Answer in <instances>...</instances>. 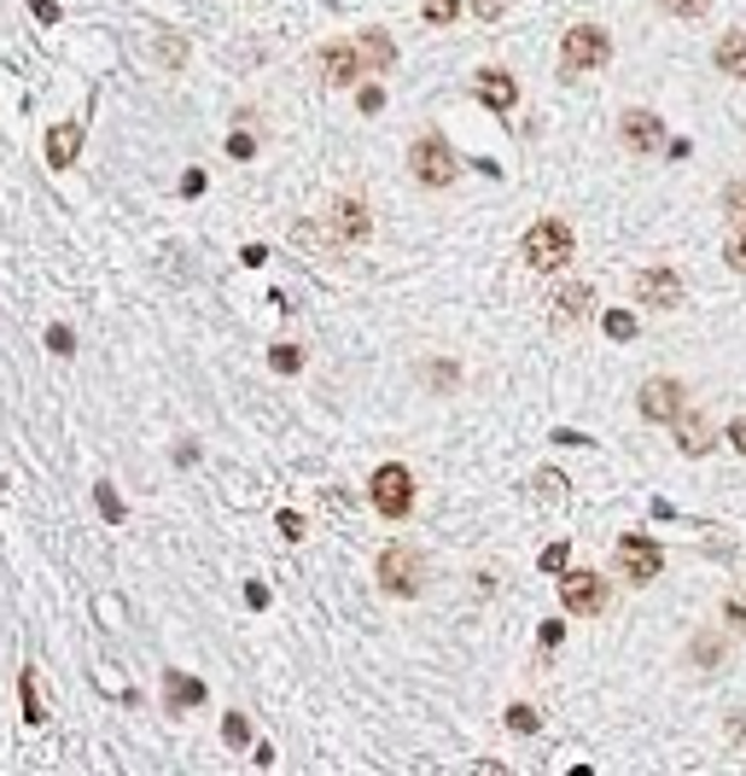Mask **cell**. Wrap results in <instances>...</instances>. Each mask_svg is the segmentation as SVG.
I'll return each mask as SVG.
<instances>
[{"mask_svg":"<svg viewBox=\"0 0 746 776\" xmlns=\"http://www.w3.org/2000/svg\"><path fill=\"white\" fill-rule=\"evenodd\" d=\"M571 251H578V240H571V228L560 223V216H542V223L525 228V263H531L537 275H554V268H566Z\"/></svg>","mask_w":746,"mask_h":776,"instance_id":"6da1fadb","label":"cell"},{"mask_svg":"<svg viewBox=\"0 0 746 776\" xmlns=\"http://www.w3.org/2000/svg\"><path fill=\"white\" fill-rule=\"evenodd\" d=\"M613 59V36L601 24H571L560 36V76H583V71H601Z\"/></svg>","mask_w":746,"mask_h":776,"instance_id":"7a4b0ae2","label":"cell"},{"mask_svg":"<svg viewBox=\"0 0 746 776\" xmlns=\"http://www.w3.org/2000/svg\"><path fill=\"white\" fill-rule=\"evenodd\" d=\"M368 502H373V514H380V520H409V509H414V474H409L402 462L373 467Z\"/></svg>","mask_w":746,"mask_h":776,"instance_id":"3957f363","label":"cell"},{"mask_svg":"<svg viewBox=\"0 0 746 776\" xmlns=\"http://www.w3.org/2000/svg\"><path fill=\"white\" fill-rule=\"evenodd\" d=\"M373 572H380V589L397 601H414L420 589H426V561H420V549H409V544H392Z\"/></svg>","mask_w":746,"mask_h":776,"instance_id":"277c9868","label":"cell"},{"mask_svg":"<svg viewBox=\"0 0 746 776\" xmlns=\"http://www.w3.org/2000/svg\"><path fill=\"white\" fill-rule=\"evenodd\" d=\"M409 170H414V181H420V188L444 193V188H455V176H461V158L449 152V141H444V134H420V141H414V152H409Z\"/></svg>","mask_w":746,"mask_h":776,"instance_id":"5b68a950","label":"cell"},{"mask_svg":"<svg viewBox=\"0 0 746 776\" xmlns=\"http://www.w3.org/2000/svg\"><path fill=\"white\" fill-rule=\"evenodd\" d=\"M613 561H618V572L630 584H653L659 566H665V549H659L653 537H641V532H624L618 549H613Z\"/></svg>","mask_w":746,"mask_h":776,"instance_id":"8992f818","label":"cell"},{"mask_svg":"<svg viewBox=\"0 0 746 776\" xmlns=\"http://www.w3.org/2000/svg\"><path fill=\"white\" fill-rule=\"evenodd\" d=\"M368 234H373V211H368V199H362V193H338V199H333V211H327V240L356 246V240H368Z\"/></svg>","mask_w":746,"mask_h":776,"instance_id":"52a82bcc","label":"cell"},{"mask_svg":"<svg viewBox=\"0 0 746 776\" xmlns=\"http://www.w3.org/2000/svg\"><path fill=\"white\" fill-rule=\"evenodd\" d=\"M636 409L648 415L653 427H671V420L688 409V397H683V380H671V374L648 380V385H641V397H636Z\"/></svg>","mask_w":746,"mask_h":776,"instance_id":"ba28073f","label":"cell"},{"mask_svg":"<svg viewBox=\"0 0 746 776\" xmlns=\"http://www.w3.org/2000/svg\"><path fill=\"white\" fill-rule=\"evenodd\" d=\"M560 607H566V613H601L606 578H595V572H566V578H560Z\"/></svg>","mask_w":746,"mask_h":776,"instance_id":"9c48e42d","label":"cell"},{"mask_svg":"<svg viewBox=\"0 0 746 776\" xmlns=\"http://www.w3.org/2000/svg\"><path fill=\"white\" fill-rule=\"evenodd\" d=\"M472 94H479L490 111H502V117L519 106V82H514V71H502V64H484V71L472 76Z\"/></svg>","mask_w":746,"mask_h":776,"instance_id":"30bf717a","label":"cell"},{"mask_svg":"<svg viewBox=\"0 0 746 776\" xmlns=\"http://www.w3.org/2000/svg\"><path fill=\"white\" fill-rule=\"evenodd\" d=\"M362 64H368L362 59V41H356V47L350 41H333L327 53H321V82H327V88H350V82L362 76Z\"/></svg>","mask_w":746,"mask_h":776,"instance_id":"8fae6325","label":"cell"},{"mask_svg":"<svg viewBox=\"0 0 746 776\" xmlns=\"http://www.w3.org/2000/svg\"><path fill=\"white\" fill-rule=\"evenodd\" d=\"M636 298L653 303V310H676V303H683V275H676V268H641Z\"/></svg>","mask_w":746,"mask_h":776,"instance_id":"7c38bea8","label":"cell"},{"mask_svg":"<svg viewBox=\"0 0 746 776\" xmlns=\"http://www.w3.org/2000/svg\"><path fill=\"white\" fill-rule=\"evenodd\" d=\"M589 310H595V286L571 280V286H560V293H554V303H549V322H554L560 333H566V327H578Z\"/></svg>","mask_w":746,"mask_h":776,"instance_id":"4fadbf2b","label":"cell"},{"mask_svg":"<svg viewBox=\"0 0 746 776\" xmlns=\"http://www.w3.org/2000/svg\"><path fill=\"white\" fill-rule=\"evenodd\" d=\"M618 134H624V146H630V152H671V141H665V123H659L653 111H624Z\"/></svg>","mask_w":746,"mask_h":776,"instance_id":"5bb4252c","label":"cell"},{"mask_svg":"<svg viewBox=\"0 0 746 776\" xmlns=\"http://www.w3.org/2000/svg\"><path fill=\"white\" fill-rule=\"evenodd\" d=\"M671 432H676V450H683V455H706L711 444H718V427H711L700 409H683L671 420Z\"/></svg>","mask_w":746,"mask_h":776,"instance_id":"9a60e30c","label":"cell"},{"mask_svg":"<svg viewBox=\"0 0 746 776\" xmlns=\"http://www.w3.org/2000/svg\"><path fill=\"white\" fill-rule=\"evenodd\" d=\"M164 706H169V713H193V706H205V683L186 678V671H164Z\"/></svg>","mask_w":746,"mask_h":776,"instance_id":"2e32d148","label":"cell"},{"mask_svg":"<svg viewBox=\"0 0 746 776\" xmlns=\"http://www.w3.org/2000/svg\"><path fill=\"white\" fill-rule=\"evenodd\" d=\"M76 152H82V123H53L47 129V164H53V170H71Z\"/></svg>","mask_w":746,"mask_h":776,"instance_id":"e0dca14e","label":"cell"},{"mask_svg":"<svg viewBox=\"0 0 746 776\" xmlns=\"http://www.w3.org/2000/svg\"><path fill=\"white\" fill-rule=\"evenodd\" d=\"M711 59H718V71H723V76L746 82V29H723L718 47H711Z\"/></svg>","mask_w":746,"mask_h":776,"instance_id":"ac0fdd59","label":"cell"},{"mask_svg":"<svg viewBox=\"0 0 746 776\" xmlns=\"http://www.w3.org/2000/svg\"><path fill=\"white\" fill-rule=\"evenodd\" d=\"M362 59L373 64V71H392V64H397L392 36H385V29H368V36H362Z\"/></svg>","mask_w":746,"mask_h":776,"instance_id":"d6986e66","label":"cell"},{"mask_svg":"<svg viewBox=\"0 0 746 776\" xmlns=\"http://www.w3.org/2000/svg\"><path fill=\"white\" fill-rule=\"evenodd\" d=\"M601 327H606V339H618V345H630V339H636V315H630V310H606V315H601Z\"/></svg>","mask_w":746,"mask_h":776,"instance_id":"ffe728a7","label":"cell"},{"mask_svg":"<svg viewBox=\"0 0 746 776\" xmlns=\"http://www.w3.org/2000/svg\"><path fill=\"white\" fill-rule=\"evenodd\" d=\"M94 502H99V514H106V520H111V526H123V497H117V491H111V485H106V479H99V485H94Z\"/></svg>","mask_w":746,"mask_h":776,"instance_id":"44dd1931","label":"cell"},{"mask_svg":"<svg viewBox=\"0 0 746 776\" xmlns=\"http://www.w3.org/2000/svg\"><path fill=\"white\" fill-rule=\"evenodd\" d=\"M268 368H275V374H298V368H303V350H298V345H275V350H268Z\"/></svg>","mask_w":746,"mask_h":776,"instance_id":"7402d4cb","label":"cell"},{"mask_svg":"<svg viewBox=\"0 0 746 776\" xmlns=\"http://www.w3.org/2000/svg\"><path fill=\"white\" fill-rule=\"evenodd\" d=\"M723 625L746 636V589H735V596H723Z\"/></svg>","mask_w":746,"mask_h":776,"instance_id":"603a6c76","label":"cell"},{"mask_svg":"<svg viewBox=\"0 0 746 776\" xmlns=\"http://www.w3.org/2000/svg\"><path fill=\"white\" fill-rule=\"evenodd\" d=\"M723 216H729L735 228H746V181H735V188L723 193Z\"/></svg>","mask_w":746,"mask_h":776,"instance_id":"cb8c5ba5","label":"cell"},{"mask_svg":"<svg viewBox=\"0 0 746 776\" xmlns=\"http://www.w3.org/2000/svg\"><path fill=\"white\" fill-rule=\"evenodd\" d=\"M507 730H514V736H537L542 718L531 713V706H507Z\"/></svg>","mask_w":746,"mask_h":776,"instance_id":"d4e9b609","label":"cell"},{"mask_svg":"<svg viewBox=\"0 0 746 776\" xmlns=\"http://www.w3.org/2000/svg\"><path fill=\"white\" fill-rule=\"evenodd\" d=\"M420 12H426L432 24H455L461 19V0H420Z\"/></svg>","mask_w":746,"mask_h":776,"instance_id":"484cf974","label":"cell"},{"mask_svg":"<svg viewBox=\"0 0 746 776\" xmlns=\"http://www.w3.org/2000/svg\"><path fill=\"white\" fill-rule=\"evenodd\" d=\"M723 736H729V748H735V753L746 759V706H735V713H729V724H723Z\"/></svg>","mask_w":746,"mask_h":776,"instance_id":"4316f807","label":"cell"},{"mask_svg":"<svg viewBox=\"0 0 746 776\" xmlns=\"http://www.w3.org/2000/svg\"><path fill=\"white\" fill-rule=\"evenodd\" d=\"M222 741H228V748H245V741H251L245 713H228V718H222Z\"/></svg>","mask_w":746,"mask_h":776,"instance_id":"83f0119b","label":"cell"},{"mask_svg":"<svg viewBox=\"0 0 746 776\" xmlns=\"http://www.w3.org/2000/svg\"><path fill=\"white\" fill-rule=\"evenodd\" d=\"M723 263L735 275H746V228H735V240H723Z\"/></svg>","mask_w":746,"mask_h":776,"instance_id":"f1b7e54d","label":"cell"},{"mask_svg":"<svg viewBox=\"0 0 746 776\" xmlns=\"http://www.w3.org/2000/svg\"><path fill=\"white\" fill-rule=\"evenodd\" d=\"M19 695H24V718H29V724H41V701H36V671H24V678H19Z\"/></svg>","mask_w":746,"mask_h":776,"instance_id":"f546056e","label":"cell"},{"mask_svg":"<svg viewBox=\"0 0 746 776\" xmlns=\"http://www.w3.org/2000/svg\"><path fill=\"white\" fill-rule=\"evenodd\" d=\"M531 491H537V497H549V502H566V479H560V474H542V479L531 485Z\"/></svg>","mask_w":746,"mask_h":776,"instance_id":"4dcf8cb0","label":"cell"},{"mask_svg":"<svg viewBox=\"0 0 746 776\" xmlns=\"http://www.w3.org/2000/svg\"><path fill=\"white\" fill-rule=\"evenodd\" d=\"M426 374H432V392H455V362H432Z\"/></svg>","mask_w":746,"mask_h":776,"instance_id":"1f68e13d","label":"cell"},{"mask_svg":"<svg viewBox=\"0 0 746 776\" xmlns=\"http://www.w3.org/2000/svg\"><path fill=\"white\" fill-rule=\"evenodd\" d=\"M659 7H665V12H683V19H700L711 0H659Z\"/></svg>","mask_w":746,"mask_h":776,"instance_id":"d6a6232c","label":"cell"},{"mask_svg":"<svg viewBox=\"0 0 746 776\" xmlns=\"http://www.w3.org/2000/svg\"><path fill=\"white\" fill-rule=\"evenodd\" d=\"M694 660H700V666H718V636H694Z\"/></svg>","mask_w":746,"mask_h":776,"instance_id":"836d02e7","label":"cell"},{"mask_svg":"<svg viewBox=\"0 0 746 776\" xmlns=\"http://www.w3.org/2000/svg\"><path fill=\"white\" fill-rule=\"evenodd\" d=\"M47 345H53V350H59V357H71V350H76V339H71V327H47Z\"/></svg>","mask_w":746,"mask_h":776,"instance_id":"e575fe53","label":"cell"},{"mask_svg":"<svg viewBox=\"0 0 746 776\" xmlns=\"http://www.w3.org/2000/svg\"><path fill=\"white\" fill-rule=\"evenodd\" d=\"M472 12H479V19H484V24H496V19H502V12H507V0H472Z\"/></svg>","mask_w":746,"mask_h":776,"instance_id":"d590c367","label":"cell"},{"mask_svg":"<svg viewBox=\"0 0 746 776\" xmlns=\"http://www.w3.org/2000/svg\"><path fill=\"white\" fill-rule=\"evenodd\" d=\"M560 566H566V544H549L542 549V572H560Z\"/></svg>","mask_w":746,"mask_h":776,"instance_id":"8d00e7d4","label":"cell"},{"mask_svg":"<svg viewBox=\"0 0 746 776\" xmlns=\"http://www.w3.org/2000/svg\"><path fill=\"white\" fill-rule=\"evenodd\" d=\"M29 12H36L41 24H59V0H29Z\"/></svg>","mask_w":746,"mask_h":776,"instance_id":"74e56055","label":"cell"},{"mask_svg":"<svg viewBox=\"0 0 746 776\" xmlns=\"http://www.w3.org/2000/svg\"><path fill=\"white\" fill-rule=\"evenodd\" d=\"M228 152H233V158H251V152H257V141H251V134H228Z\"/></svg>","mask_w":746,"mask_h":776,"instance_id":"f35d334b","label":"cell"},{"mask_svg":"<svg viewBox=\"0 0 746 776\" xmlns=\"http://www.w3.org/2000/svg\"><path fill=\"white\" fill-rule=\"evenodd\" d=\"M181 193H186V199L205 193V170H186V176H181Z\"/></svg>","mask_w":746,"mask_h":776,"instance_id":"ab89813d","label":"cell"},{"mask_svg":"<svg viewBox=\"0 0 746 776\" xmlns=\"http://www.w3.org/2000/svg\"><path fill=\"white\" fill-rule=\"evenodd\" d=\"M356 106H362V111L373 117V111H380V106H385V94H380V88H362V94H356Z\"/></svg>","mask_w":746,"mask_h":776,"instance_id":"60d3db41","label":"cell"},{"mask_svg":"<svg viewBox=\"0 0 746 776\" xmlns=\"http://www.w3.org/2000/svg\"><path fill=\"white\" fill-rule=\"evenodd\" d=\"M245 607H257V613H263V607H268V584H245Z\"/></svg>","mask_w":746,"mask_h":776,"instance_id":"b9f144b4","label":"cell"},{"mask_svg":"<svg viewBox=\"0 0 746 776\" xmlns=\"http://www.w3.org/2000/svg\"><path fill=\"white\" fill-rule=\"evenodd\" d=\"M729 444H735V450L746 455V415H741V420H729Z\"/></svg>","mask_w":746,"mask_h":776,"instance_id":"7bdbcfd3","label":"cell"},{"mask_svg":"<svg viewBox=\"0 0 746 776\" xmlns=\"http://www.w3.org/2000/svg\"><path fill=\"white\" fill-rule=\"evenodd\" d=\"M560 636H566V631H560V619H549V625H542V648H560Z\"/></svg>","mask_w":746,"mask_h":776,"instance_id":"ee69618b","label":"cell"}]
</instances>
